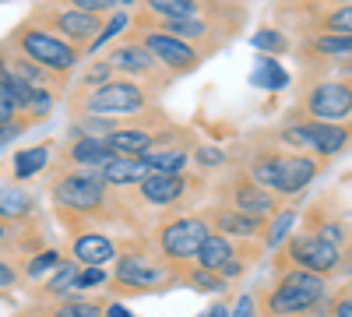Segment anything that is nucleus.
Masks as SVG:
<instances>
[{
	"instance_id": "obj_34",
	"label": "nucleus",
	"mask_w": 352,
	"mask_h": 317,
	"mask_svg": "<svg viewBox=\"0 0 352 317\" xmlns=\"http://www.w3.org/2000/svg\"><path fill=\"white\" fill-rule=\"evenodd\" d=\"M314 53L328 56V61H345V56H352V36H317L314 43Z\"/></svg>"
},
{
	"instance_id": "obj_15",
	"label": "nucleus",
	"mask_w": 352,
	"mask_h": 317,
	"mask_svg": "<svg viewBox=\"0 0 352 317\" xmlns=\"http://www.w3.org/2000/svg\"><path fill=\"white\" fill-rule=\"evenodd\" d=\"M120 254V243L106 233H96V229H74L71 237V261H78L81 268H106L109 261H116Z\"/></svg>"
},
{
	"instance_id": "obj_33",
	"label": "nucleus",
	"mask_w": 352,
	"mask_h": 317,
	"mask_svg": "<svg viewBox=\"0 0 352 317\" xmlns=\"http://www.w3.org/2000/svg\"><path fill=\"white\" fill-rule=\"evenodd\" d=\"M296 219H300L296 208H282V212L272 215L268 233H264V243H268V250H278V247H282V240L292 233V222H296Z\"/></svg>"
},
{
	"instance_id": "obj_9",
	"label": "nucleus",
	"mask_w": 352,
	"mask_h": 317,
	"mask_svg": "<svg viewBox=\"0 0 352 317\" xmlns=\"http://www.w3.org/2000/svg\"><path fill=\"white\" fill-rule=\"evenodd\" d=\"M134 39H141V46L148 50L155 56V64L162 71H169V74H190L201 64L197 46L176 39V36H166V32H159V28H144V32H138Z\"/></svg>"
},
{
	"instance_id": "obj_49",
	"label": "nucleus",
	"mask_w": 352,
	"mask_h": 317,
	"mask_svg": "<svg viewBox=\"0 0 352 317\" xmlns=\"http://www.w3.org/2000/svg\"><path fill=\"white\" fill-rule=\"evenodd\" d=\"M229 303H212V310H204V314H197V317H229Z\"/></svg>"
},
{
	"instance_id": "obj_21",
	"label": "nucleus",
	"mask_w": 352,
	"mask_h": 317,
	"mask_svg": "<svg viewBox=\"0 0 352 317\" xmlns=\"http://www.w3.org/2000/svg\"><path fill=\"white\" fill-rule=\"evenodd\" d=\"M320 169H324V162H320L317 155H310V152H292V155L285 159L282 184H278L275 197H292V194H300L303 187H310V180L317 177Z\"/></svg>"
},
{
	"instance_id": "obj_40",
	"label": "nucleus",
	"mask_w": 352,
	"mask_h": 317,
	"mask_svg": "<svg viewBox=\"0 0 352 317\" xmlns=\"http://www.w3.org/2000/svg\"><path fill=\"white\" fill-rule=\"evenodd\" d=\"M324 314H328V317H352V282H349V285H342V293L328 296Z\"/></svg>"
},
{
	"instance_id": "obj_19",
	"label": "nucleus",
	"mask_w": 352,
	"mask_h": 317,
	"mask_svg": "<svg viewBox=\"0 0 352 317\" xmlns=\"http://www.w3.org/2000/svg\"><path fill=\"white\" fill-rule=\"evenodd\" d=\"M102 61L113 67V71H120V74H138V78H152L159 71L155 64V56L141 46V39H127V43H116Z\"/></svg>"
},
{
	"instance_id": "obj_26",
	"label": "nucleus",
	"mask_w": 352,
	"mask_h": 317,
	"mask_svg": "<svg viewBox=\"0 0 352 317\" xmlns=\"http://www.w3.org/2000/svg\"><path fill=\"white\" fill-rule=\"evenodd\" d=\"M155 28H159V32H166V36H176V39H184V43L194 46V39H208L212 21L201 18V14H184V18H159Z\"/></svg>"
},
{
	"instance_id": "obj_41",
	"label": "nucleus",
	"mask_w": 352,
	"mask_h": 317,
	"mask_svg": "<svg viewBox=\"0 0 352 317\" xmlns=\"http://www.w3.org/2000/svg\"><path fill=\"white\" fill-rule=\"evenodd\" d=\"M194 162H197L201 169H222V166L229 162V155H226L222 149H212V145H197V149H194Z\"/></svg>"
},
{
	"instance_id": "obj_50",
	"label": "nucleus",
	"mask_w": 352,
	"mask_h": 317,
	"mask_svg": "<svg viewBox=\"0 0 352 317\" xmlns=\"http://www.w3.org/2000/svg\"><path fill=\"white\" fill-rule=\"evenodd\" d=\"M11 233H14V229H11L8 222H0V243H4V240H11Z\"/></svg>"
},
{
	"instance_id": "obj_51",
	"label": "nucleus",
	"mask_w": 352,
	"mask_h": 317,
	"mask_svg": "<svg viewBox=\"0 0 352 317\" xmlns=\"http://www.w3.org/2000/svg\"><path fill=\"white\" fill-rule=\"evenodd\" d=\"M32 317H50V314H43V310H36V314H32Z\"/></svg>"
},
{
	"instance_id": "obj_23",
	"label": "nucleus",
	"mask_w": 352,
	"mask_h": 317,
	"mask_svg": "<svg viewBox=\"0 0 352 317\" xmlns=\"http://www.w3.org/2000/svg\"><path fill=\"white\" fill-rule=\"evenodd\" d=\"M99 177H102L106 187H141V180L148 177V166H144L141 159H120V155H113L99 169Z\"/></svg>"
},
{
	"instance_id": "obj_11",
	"label": "nucleus",
	"mask_w": 352,
	"mask_h": 317,
	"mask_svg": "<svg viewBox=\"0 0 352 317\" xmlns=\"http://www.w3.org/2000/svg\"><path fill=\"white\" fill-rule=\"evenodd\" d=\"M222 205L236 208V212H247L254 219H272L278 212V197L272 190L257 187L247 173H236V177L222 187Z\"/></svg>"
},
{
	"instance_id": "obj_38",
	"label": "nucleus",
	"mask_w": 352,
	"mask_h": 317,
	"mask_svg": "<svg viewBox=\"0 0 352 317\" xmlns=\"http://www.w3.org/2000/svg\"><path fill=\"white\" fill-rule=\"evenodd\" d=\"M109 81H113V67L106 61H92L85 67V74H81V89L96 92V89H102V85H109Z\"/></svg>"
},
{
	"instance_id": "obj_22",
	"label": "nucleus",
	"mask_w": 352,
	"mask_h": 317,
	"mask_svg": "<svg viewBox=\"0 0 352 317\" xmlns=\"http://www.w3.org/2000/svg\"><path fill=\"white\" fill-rule=\"evenodd\" d=\"M32 215H36V197L28 194L18 180H0V222L18 229Z\"/></svg>"
},
{
	"instance_id": "obj_32",
	"label": "nucleus",
	"mask_w": 352,
	"mask_h": 317,
	"mask_svg": "<svg viewBox=\"0 0 352 317\" xmlns=\"http://www.w3.org/2000/svg\"><path fill=\"white\" fill-rule=\"evenodd\" d=\"M64 261V254L56 250V247H43V250H36L32 257L25 261V268H21V275L28 278V282H39V278H46L56 265Z\"/></svg>"
},
{
	"instance_id": "obj_52",
	"label": "nucleus",
	"mask_w": 352,
	"mask_h": 317,
	"mask_svg": "<svg viewBox=\"0 0 352 317\" xmlns=\"http://www.w3.org/2000/svg\"><path fill=\"white\" fill-rule=\"evenodd\" d=\"M120 4H138V0H120Z\"/></svg>"
},
{
	"instance_id": "obj_3",
	"label": "nucleus",
	"mask_w": 352,
	"mask_h": 317,
	"mask_svg": "<svg viewBox=\"0 0 352 317\" xmlns=\"http://www.w3.org/2000/svg\"><path fill=\"white\" fill-rule=\"evenodd\" d=\"M176 278V272L162 261L152 257V250H144L138 243H127L116 254V268L109 275V289L116 296H144V293H159Z\"/></svg>"
},
{
	"instance_id": "obj_35",
	"label": "nucleus",
	"mask_w": 352,
	"mask_h": 317,
	"mask_svg": "<svg viewBox=\"0 0 352 317\" xmlns=\"http://www.w3.org/2000/svg\"><path fill=\"white\" fill-rule=\"evenodd\" d=\"M250 46L261 53V56H275V53H289V39L278 32V28H257L250 36Z\"/></svg>"
},
{
	"instance_id": "obj_30",
	"label": "nucleus",
	"mask_w": 352,
	"mask_h": 317,
	"mask_svg": "<svg viewBox=\"0 0 352 317\" xmlns=\"http://www.w3.org/2000/svg\"><path fill=\"white\" fill-rule=\"evenodd\" d=\"M102 310H106V303H99V300H88V296H78V300H53L50 307H43V314H50V317H102Z\"/></svg>"
},
{
	"instance_id": "obj_12",
	"label": "nucleus",
	"mask_w": 352,
	"mask_h": 317,
	"mask_svg": "<svg viewBox=\"0 0 352 317\" xmlns=\"http://www.w3.org/2000/svg\"><path fill=\"white\" fill-rule=\"evenodd\" d=\"M39 18H46L53 36H60L64 43H71L78 50L85 43H96V36L102 32V21L96 14H85V11H74V8H43Z\"/></svg>"
},
{
	"instance_id": "obj_24",
	"label": "nucleus",
	"mask_w": 352,
	"mask_h": 317,
	"mask_svg": "<svg viewBox=\"0 0 352 317\" xmlns=\"http://www.w3.org/2000/svg\"><path fill=\"white\" fill-rule=\"evenodd\" d=\"M50 155H53V141H39V145H32V149H21L14 155V162H11V180H18V184L36 180L50 166Z\"/></svg>"
},
{
	"instance_id": "obj_39",
	"label": "nucleus",
	"mask_w": 352,
	"mask_h": 317,
	"mask_svg": "<svg viewBox=\"0 0 352 317\" xmlns=\"http://www.w3.org/2000/svg\"><path fill=\"white\" fill-rule=\"evenodd\" d=\"M109 285V275L106 268H78V278H74V293H85V289H102Z\"/></svg>"
},
{
	"instance_id": "obj_44",
	"label": "nucleus",
	"mask_w": 352,
	"mask_h": 317,
	"mask_svg": "<svg viewBox=\"0 0 352 317\" xmlns=\"http://www.w3.org/2000/svg\"><path fill=\"white\" fill-rule=\"evenodd\" d=\"M18 282H21V268L11 261V257H0V293L14 289Z\"/></svg>"
},
{
	"instance_id": "obj_4",
	"label": "nucleus",
	"mask_w": 352,
	"mask_h": 317,
	"mask_svg": "<svg viewBox=\"0 0 352 317\" xmlns=\"http://www.w3.org/2000/svg\"><path fill=\"white\" fill-rule=\"evenodd\" d=\"M208 233H212V226L204 222V215L187 212V215L162 219L155 226V233H152V243H155V254L162 257V261L173 272H180V268L194 265V257H197L201 243L208 240Z\"/></svg>"
},
{
	"instance_id": "obj_43",
	"label": "nucleus",
	"mask_w": 352,
	"mask_h": 317,
	"mask_svg": "<svg viewBox=\"0 0 352 317\" xmlns=\"http://www.w3.org/2000/svg\"><path fill=\"white\" fill-rule=\"evenodd\" d=\"M67 4L74 8V11H85V14H106V11H113L120 0H67Z\"/></svg>"
},
{
	"instance_id": "obj_6",
	"label": "nucleus",
	"mask_w": 352,
	"mask_h": 317,
	"mask_svg": "<svg viewBox=\"0 0 352 317\" xmlns=\"http://www.w3.org/2000/svg\"><path fill=\"white\" fill-rule=\"evenodd\" d=\"M152 102V92L138 81H127V78H113L109 85L96 92H85L78 99V113L81 117H141Z\"/></svg>"
},
{
	"instance_id": "obj_27",
	"label": "nucleus",
	"mask_w": 352,
	"mask_h": 317,
	"mask_svg": "<svg viewBox=\"0 0 352 317\" xmlns=\"http://www.w3.org/2000/svg\"><path fill=\"white\" fill-rule=\"evenodd\" d=\"M250 85L254 89H268V92H282L289 85V71L275 61V56H257V64L250 71Z\"/></svg>"
},
{
	"instance_id": "obj_48",
	"label": "nucleus",
	"mask_w": 352,
	"mask_h": 317,
	"mask_svg": "<svg viewBox=\"0 0 352 317\" xmlns=\"http://www.w3.org/2000/svg\"><path fill=\"white\" fill-rule=\"evenodd\" d=\"M102 314H106V317H134L124 303H106V310H102Z\"/></svg>"
},
{
	"instance_id": "obj_31",
	"label": "nucleus",
	"mask_w": 352,
	"mask_h": 317,
	"mask_svg": "<svg viewBox=\"0 0 352 317\" xmlns=\"http://www.w3.org/2000/svg\"><path fill=\"white\" fill-rule=\"evenodd\" d=\"M176 278H184V285H190L194 293H208V296H215V293H226V289H229V282H222L215 272H204V268H197V265L180 268V272H176Z\"/></svg>"
},
{
	"instance_id": "obj_25",
	"label": "nucleus",
	"mask_w": 352,
	"mask_h": 317,
	"mask_svg": "<svg viewBox=\"0 0 352 317\" xmlns=\"http://www.w3.org/2000/svg\"><path fill=\"white\" fill-rule=\"evenodd\" d=\"M303 229H307V233H314V237H320L324 243L338 247V250H345L349 240H352V233L345 229V222L335 219V215H320V208L307 212V226H303Z\"/></svg>"
},
{
	"instance_id": "obj_37",
	"label": "nucleus",
	"mask_w": 352,
	"mask_h": 317,
	"mask_svg": "<svg viewBox=\"0 0 352 317\" xmlns=\"http://www.w3.org/2000/svg\"><path fill=\"white\" fill-rule=\"evenodd\" d=\"M328 36H352V4L349 8H331L324 18H320Z\"/></svg>"
},
{
	"instance_id": "obj_5",
	"label": "nucleus",
	"mask_w": 352,
	"mask_h": 317,
	"mask_svg": "<svg viewBox=\"0 0 352 317\" xmlns=\"http://www.w3.org/2000/svg\"><path fill=\"white\" fill-rule=\"evenodd\" d=\"M11 46L18 56L39 64L46 74H67L71 67H78L81 50L64 43L60 36H53L50 28H39L36 21H21L11 32Z\"/></svg>"
},
{
	"instance_id": "obj_18",
	"label": "nucleus",
	"mask_w": 352,
	"mask_h": 317,
	"mask_svg": "<svg viewBox=\"0 0 352 317\" xmlns=\"http://www.w3.org/2000/svg\"><path fill=\"white\" fill-rule=\"evenodd\" d=\"M285 159H289V152H282V145H264V149H257L250 159H247V166H243V173L257 184V187H264V190H278V184H282V169H285Z\"/></svg>"
},
{
	"instance_id": "obj_17",
	"label": "nucleus",
	"mask_w": 352,
	"mask_h": 317,
	"mask_svg": "<svg viewBox=\"0 0 352 317\" xmlns=\"http://www.w3.org/2000/svg\"><path fill=\"white\" fill-rule=\"evenodd\" d=\"M109 159H113V152L106 145V138H99V134H78L74 131L67 149H64L67 169H102Z\"/></svg>"
},
{
	"instance_id": "obj_53",
	"label": "nucleus",
	"mask_w": 352,
	"mask_h": 317,
	"mask_svg": "<svg viewBox=\"0 0 352 317\" xmlns=\"http://www.w3.org/2000/svg\"><path fill=\"white\" fill-rule=\"evenodd\" d=\"M314 317H328V314H324V310H320V314H314Z\"/></svg>"
},
{
	"instance_id": "obj_45",
	"label": "nucleus",
	"mask_w": 352,
	"mask_h": 317,
	"mask_svg": "<svg viewBox=\"0 0 352 317\" xmlns=\"http://www.w3.org/2000/svg\"><path fill=\"white\" fill-rule=\"evenodd\" d=\"M28 127H32V120H28V117H18V120H11V124H0V149L11 145V141H14L18 134H25Z\"/></svg>"
},
{
	"instance_id": "obj_16",
	"label": "nucleus",
	"mask_w": 352,
	"mask_h": 317,
	"mask_svg": "<svg viewBox=\"0 0 352 317\" xmlns=\"http://www.w3.org/2000/svg\"><path fill=\"white\" fill-rule=\"evenodd\" d=\"M106 145L120 159H144L148 152H155V127L141 124V120L127 124V127H116L113 134H106Z\"/></svg>"
},
{
	"instance_id": "obj_7",
	"label": "nucleus",
	"mask_w": 352,
	"mask_h": 317,
	"mask_svg": "<svg viewBox=\"0 0 352 317\" xmlns=\"http://www.w3.org/2000/svg\"><path fill=\"white\" fill-rule=\"evenodd\" d=\"M342 254L338 247L324 243L320 237L307 233V229H300L296 237H289L282 243V250L275 254V268H303V272H314V275H331L342 268Z\"/></svg>"
},
{
	"instance_id": "obj_2",
	"label": "nucleus",
	"mask_w": 352,
	"mask_h": 317,
	"mask_svg": "<svg viewBox=\"0 0 352 317\" xmlns=\"http://www.w3.org/2000/svg\"><path fill=\"white\" fill-rule=\"evenodd\" d=\"M50 197H53L56 215L67 219V226L116 215V201L109 187L102 184L99 169H64L50 184Z\"/></svg>"
},
{
	"instance_id": "obj_28",
	"label": "nucleus",
	"mask_w": 352,
	"mask_h": 317,
	"mask_svg": "<svg viewBox=\"0 0 352 317\" xmlns=\"http://www.w3.org/2000/svg\"><path fill=\"white\" fill-rule=\"evenodd\" d=\"M78 261H71V257H64L60 265H56L46 278H43V296L50 300H64L67 293H74V278H78Z\"/></svg>"
},
{
	"instance_id": "obj_29",
	"label": "nucleus",
	"mask_w": 352,
	"mask_h": 317,
	"mask_svg": "<svg viewBox=\"0 0 352 317\" xmlns=\"http://www.w3.org/2000/svg\"><path fill=\"white\" fill-rule=\"evenodd\" d=\"M144 166H148V173H169V177H176V173H187V149H155L141 159Z\"/></svg>"
},
{
	"instance_id": "obj_20",
	"label": "nucleus",
	"mask_w": 352,
	"mask_h": 317,
	"mask_svg": "<svg viewBox=\"0 0 352 317\" xmlns=\"http://www.w3.org/2000/svg\"><path fill=\"white\" fill-rule=\"evenodd\" d=\"M236 257H254V261H257V250L250 254V250L240 247L236 240H229V237H222V233H208V240L201 243V250H197V257H194V265L219 275L229 261H236Z\"/></svg>"
},
{
	"instance_id": "obj_42",
	"label": "nucleus",
	"mask_w": 352,
	"mask_h": 317,
	"mask_svg": "<svg viewBox=\"0 0 352 317\" xmlns=\"http://www.w3.org/2000/svg\"><path fill=\"white\" fill-rule=\"evenodd\" d=\"M127 21H131V18H127L124 11H116V14H113V21H106V28H102V32L96 36V43H92V50H99L102 43H109V39H113L116 32H124V28H127Z\"/></svg>"
},
{
	"instance_id": "obj_46",
	"label": "nucleus",
	"mask_w": 352,
	"mask_h": 317,
	"mask_svg": "<svg viewBox=\"0 0 352 317\" xmlns=\"http://www.w3.org/2000/svg\"><path fill=\"white\" fill-rule=\"evenodd\" d=\"M229 317H257V303H254V293H243L236 300V307L229 310Z\"/></svg>"
},
{
	"instance_id": "obj_14",
	"label": "nucleus",
	"mask_w": 352,
	"mask_h": 317,
	"mask_svg": "<svg viewBox=\"0 0 352 317\" xmlns=\"http://www.w3.org/2000/svg\"><path fill=\"white\" fill-rule=\"evenodd\" d=\"M296 120L303 124V134H307V152L317 155L320 162L342 155L352 145V120L345 124H324V120H307V117H296Z\"/></svg>"
},
{
	"instance_id": "obj_47",
	"label": "nucleus",
	"mask_w": 352,
	"mask_h": 317,
	"mask_svg": "<svg viewBox=\"0 0 352 317\" xmlns=\"http://www.w3.org/2000/svg\"><path fill=\"white\" fill-rule=\"evenodd\" d=\"M21 113H18V106L11 102V96L0 89V124H11V120H18Z\"/></svg>"
},
{
	"instance_id": "obj_1",
	"label": "nucleus",
	"mask_w": 352,
	"mask_h": 317,
	"mask_svg": "<svg viewBox=\"0 0 352 317\" xmlns=\"http://www.w3.org/2000/svg\"><path fill=\"white\" fill-rule=\"evenodd\" d=\"M257 317H314L328 303V278L303 268H278L268 285L254 293Z\"/></svg>"
},
{
	"instance_id": "obj_10",
	"label": "nucleus",
	"mask_w": 352,
	"mask_h": 317,
	"mask_svg": "<svg viewBox=\"0 0 352 317\" xmlns=\"http://www.w3.org/2000/svg\"><path fill=\"white\" fill-rule=\"evenodd\" d=\"M197 187H201V180L187 177V173H176V177H169V173H148L141 180L138 194L148 208H180L187 201V194Z\"/></svg>"
},
{
	"instance_id": "obj_54",
	"label": "nucleus",
	"mask_w": 352,
	"mask_h": 317,
	"mask_svg": "<svg viewBox=\"0 0 352 317\" xmlns=\"http://www.w3.org/2000/svg\"><path fill=\"white\" fill-rule=\"evenodd\" d=\"M349 247H352V240H349Z\"/></svg>"
},
{
	"instance_id": "obj_36",
	"label": "nucleus",
	"mask_w": 352,
	"mask_h": 317,
	"mask_svg": "<svg viewBox=\"0 0 352 317\" xmlns=\"http://www.w3.org/2000/svg\"><path fill=\"white\" fill-rule=\"evenodd\" d=\"M155 18H184V14H197L201 0H144Z\"/></svg>"
},
{
	"instance_id": "obj_8",
	"label": "nucleus",
	"mask_w": 352,
	"mask_h": 317,
	"mask_svg": "<svg viewBox=\"0 0 352 317\" xmlns=\"http://www.w3.org/2000/svg\"><path fill=\"white\" fill-rule=\"evenodd\" d=\"M303 117L324 120V124H345L352 117V78H324L303 96Z\"/></svg>"
},
{
	"instance_id": "obj_13",
	"label": "nucleus",
	"mask_w": 352,
	"mask_h": 317,
	"mask_svg": "<svg viewBox=\"0 0 352 317\" xmlns=\"http://www.w3.org/2000/svg\"><path fill=\"white\" fill-rule=\"evenodd\" d=\"M201 215L212 226V233H222L229 240H261L264 233H268V219H254L247 212H236V208L222 205V201L208 205Z\"/></svg>"
}]
</instances>
